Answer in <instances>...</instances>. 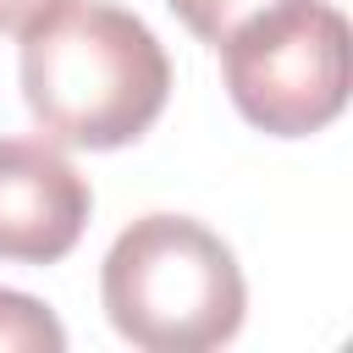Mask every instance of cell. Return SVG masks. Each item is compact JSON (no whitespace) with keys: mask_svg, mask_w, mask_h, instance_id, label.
I'll return each instance as SVG.
<instances>
[{"mask_svg":"<svg viewBox=\"0 0 353 353\" xmlns=\"http://www.w3.org/2000/svg\"><path fill=\"white\" fill-rule=\"evenodd\" d=\"M22 99L50 143L121 149L171 99V61L143 17L105 0H55L22 28Z\"/></svg>","mask_w":353,"mask_h":353,"instance_id":"obj_1","label":"cell"},{"mask_svg":"<svg viewBox=\"0 0 353 353\" xmlns=\"http://www.w3.org/2000/svg\"><path fill=\"white\" fill-rule=\"evenodd\" d=\"M99 298L116 336L143 353L221 347L237 336L248 309L237 254L188 215L132 221L99 265Z\"/></svg>","mask_w":353,"mask_h":353,"instance_id":"obj_2","label":"cell"},{"mask_svg":"<svg viewBox=\"0 0 353 353\" xmlns=\"http://www.w3.org/2000/svg\"><path fill=\"white\" fill-rule=\"evenodd\" d=\"M215 50L237 116L270 138H309L347 105V22L325 0H276Z\"/></svg>","mask_w":353,"mask_h":353,"instance_id":"obj_3","label":"cell"},{"mask_svg":"<svg viewBox=\"0 0 353 353\" xmlns=\"http://www.w3.org/2000/svg\"><path fill=\"white\" fill-rule=\"evenodd\" d=\"M94 193L50 138H0V259L55 265L77 248Z\"/></svg>","mask_w":353,"mask_h":353,"instance_id":"obj_4","label":"cell"},{"mask_svg":"<svg viewBox=\"0 0 353 353\" xmlns=\"http://www.w3.org/2000/svg\"><path fill=\"white\" fill-rule=\"evenodd\" d=\"M61 347H66L61 320L39 298L0 287V353H61Z\"/></svg>","mask_w":353,"mask_h":353,"instance_id":"obj_5","label":"cell"},{"mask_svg":"<svg viewBox=\"0 0 353 353\" xmlns=\"http://www.w3.org/2000/svg\"><path fill=\"white\" fill-rule=\"evenodd\" d=\"M165 6L176 11V22H182L193 39L221 44L237 22H248L254 11H265V6H276V0H165Z\"/></svg>","mask_w":353,"mask_h":353,"instance_id":"obj_6","label":"cell"},{"mask_svg":"<svg viewBox=\"0 0 353 353\" xmlns=\"http://www.w3.org/2000/svg\"><path fill=\"white\" fill-rule=\"evenodd\" d=\"M44 6H55V0H0V33H22Z\"/></svg>","mask_w":353,"mask_h":353,"instance_id":"obj_7","label":"cell"}]
</instances>
